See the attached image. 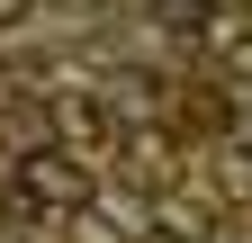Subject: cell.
I'll use <instances>...</instances> for the list:
<instances>
[{"label":"cell","mask_w":252,"mask_h":243,"mask_svg":"<svg viewBox=\"0 0 252 243\" xmlns=\"http://www.w3.org/2000/svg\"><path fill=\"white\" fill-rule=\"evenodd\" d=\"M9 189H18V207L72 216V207H90V162H81V153H63V144H36V153H18Z\"/></svg>","instance_id":"1"},{"label":"cell","mask_w":252,"mask_h":243,"mask_svg":"<svg viewBox=\"0 0 252 243\" xmlns=\"http://www.w3.org/2000/svg\"><path fill=\"white\" fill-rule=\"evenodd\" d=\"M216 189H225V198H252V144H216Z\"/></svg>","instance_id":"2"},{"label":"cell","mask_w":252,"mask_h":243,"mask_svg":"<svg viewBox=\"0 0 252 243\" xmlns=\"http://www.w3.org/2000/svg\"><path fill=\"white\" fill-rule=\"evenodd\" d=\"M162 18L171 27H198V0H162Z\"/></svg>","instance_id":"3"},{"label":"cell","mask_w":252,"mask_h":243,"mask_svg":"<svg viewBox=\"0 0 252 243\" xmlns=\"http://www.w3.org/2000/svg\"><path fill=\"white\" fill-rule=\"evenodd\" d=\"M81 243H117V225L108 216H81Z\"/></svg>","instance_id":"4"}]
</instances>
